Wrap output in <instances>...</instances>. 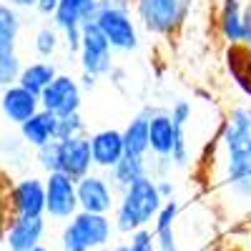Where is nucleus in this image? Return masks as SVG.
Masks as SVG:
<instances>
[{
    "label": "nucleus",
    "instance_id": "1",
    "mask_svg": "<svg viewBox=\"0 0 251 251\" xmlns=\"http://www.w3.org/2000/svg\"><path fill=\"white\" fill-rule=\"evenodd\" d=\"M221 183L241 201H251V106H236L221 121L216 138Z\"/></svg>",
    "mask_w": 251,
    "mask_h": 251
},
{
    "label": "nucleus",
    "instance_id": "2",
    "mask_svg": "<svg viewBox=\"0 0 251 251\" xmlns=\"http://www.w3.org/2000/svg\"><path fill=\"white\" fill-rule=\"evenodd\" d=\"M163 203L166 201L158 194L156 178L153 176L138 178L126 191H121V199L116 203V219H113L116 228L123 234H133L138 228H146L151 221H156Z\"/></svg>",
    "mask_w": 251,
    "mask_h": 251
},
{
    "label": "nucleus",
    "instance_id": "3",
    "mask_svg": "<svg viewBox=\"0 0 251 251\" xmlns=\"http://www.w3.org/2000/svg\"><path fill=\"white\" fill-rule=\"evenodd\" d=\"M194 0H133L138 23L161 38L176 35L188 20Z\"/></svg>",
    "mask_w": 251,
    "mask_h": 251
},
{
    "label": "nucleus",
    "instance_id": "4",
    "mask_svg": "<svg viewBox=\"0 0 251 251\" xmlns=\"http://www.w3.org/2000/svg\"><path fill=\"white\" fill-rule=\"evenodd\" d=\"M113 226L108 214H91L78 211L60 234V244L66 251H93L103 249L111 241Z\"/></svg>",
    "mask_w": 251,
    "mask_h": 251
},
{
    "label": "nucleus",
    "instance_id": "5",
    "mask_svg": "<svg viewBox=\"0 0 251 251\" xmlns=\"http://www.w3.org/2000/svg\"><path fill=\"white\" fill-rule=\"evenodd\" d=\"M96 25L100 33L108 38V43L118 53H131L138 48V25L131 15V10L126 8H111V5H100L96 15Z\"/></svg>",
    "mask_w": 251,
    "mask_h": 251
},
{
    "label": "nucleus",
    "instance_id": "6",
    "mask_svg": "<svg viewBox=\"0 0 251 251\" xmlns=\"http://www.w3.org/2000/svg\"><path fill=\"white\" fill-rule=\"evenodd\" d=\"M78 58H80L83 73H91L96 78H103V75L113 73V46L108 43V38L100 33L96 20L83 25Z\"/></svg>",
    "mask_w": 251,
    "mask_h": 251
},
{
    "label": "nucleus",
    "instance_id": "7",
    "mask_svg": "<svg viewBox=\"0 0 251 251\" xmlns=\"http://www.w3.org/2000/svg\"><path fill=\"white\" fill-rule=\"evenodd\" d=\"M80 211L78 203V181L53 171L46 178V214L53 219H73Z\"/></svg>",
    "mask_w": 251,
    "mask_h": 251
},
{
    "label": "nucleus",
    "instance_id": "8",
    "mask_svg": "<svg viewBox=\"0 0 251 251\" xmlns=\"http://www.w3.org/2000/svg\"><path fill=\"white\" fill-rule=\"evenodd\" d=\"M80 100H83V93H80L78 80L73 75H66V73H58L55 80L40 93V106L50 113H55L58 118L78 113Z\"/></svg>",
    "mask_w": 251,
    "mask_h": 251
},
{
    "label": "nucleus",
    "instance_id": "9",
    "mask_svg": "<svg viewBox=\"0 0 251 251\" xmlns=\"http://www.w3.org/2000/svg\"><path fill=\"white\" fill-rule=\"evenodd\" d=\"M78 203H80V211L108 214L111 208H116V188L108 178L88 174L78 181Z\"/></svg>",
    "mask_w": 251,
    "mask_h": 251
},
{
    "label": "nucleus",
    "instance_id": "10",
    "mask_svg": "<svg viewBox=\"0 0 251 251\" xmlns=\"http://www.w3.org/2000/svg\"><path fill=\"white\" fill-rule=\"evenodd\" d=\"M149 113V136H151V153L156 158H171L174 146L183 128L174 123L171 113L163 108H143Z\"/></svg>",
    "mask_w": 251,
    "mask_h": 251
},
{
    "label": "nucleus",
    "instance_id": "11",
    "mask_svg": "<svg viewBox=\"0 0 251 251\" xmlns=\"http://www.w3.org/2000/svg\"><path fill=\"white\" fill-rule=\"evenodd\" d=\"M93 153H91V136H75L60 141V174L80 181L93 169Z\"/></svg>",
    "mask_w": 251,
    "mask_h": 251
},
{
    "label": "nucleus",
    "instance_id": "12",
    "mask_svg": "<svg viewBox=\"0 0 251 251\" xmlns=\"http://www.w3.org/2000/svg\"><path fill=\"white\" fill-rule=\"evenodd\" d=\"M40 108H43L40 106V96L23 88L20 83L8 86L3 91V96H0V111H3V116L10 123H18V126H23L28 118H33Z\"/></svg>",
    "mask_w": 251,
    "mask_h": 251
},
{
    "label": "nucleus",
    "instance_id": "13",
    "mask_svg": "<svg viewBox=\"0 0 251 251\" xmlns=\"http://www.w3.org/2000/svg\"><path fill=\"white\" fill-rule=\"evenodd\" d=\"M13 211L15 216H43L46 214V181L30 176L13 183Z\"/></svg>",
    "mask_w": 251,
    "mask_h": 251
},
{
    "label": "nucleus",
    "instance_id": "14",
    "mask_svg": "<svg viewBox=\"0 0 251 251\" xmlns=\"http://www.w3.org/2000/svg\"><path fill=\"white\" fill-rule=\"evenodd\" d=\"M43 234H46L43 216H18L5 234V244L10 246V251H33L35 246H40Z\"/></svg>",
    "mask_w": 251,
    "mask_h": 251
},
{
    "label": "nucleus",
    "instance_id": "15",
    "mask_svg": "<svg viewBox=\"0 0 251 251\" xmlns=\"http://www.w3.org/2000/svg\"><path fill=\"white\" fill-rule=\"evenodd\" d=\"M91 153H93V163L98 169L111 171L113 166L126 156V146H123V131L116 128H106L91 136Z\"/></svg>",
    "mask_w": 251,
    "mask_h": 251
},
{
    "label": "nucleus",
    "instance_id": "16",
    "mask_svg": "<svg viewBox=\"0 0 251 251\" xmlns=\"http://www.w3.org/2000/svg\"><path fill=\"white\" fill-rule=\"evenodd\" d=\"M20 136L28 146L33 149H40V146H46L50 141L58 138V116L40 108L33 118H28L23 126H20Z\"/></svg>",
    "mask_w": 251,
    "mask_h": 251
},
{
    "label": "nucleus",
    "instance_id": "17",
    "mask_svg": "<svg viewBox=\"0 0 251 251\" xmlns=\"http://www.w3.org/2000/svg\"><path fill=\"white\" fill-rule=\"evenodd\" d=\"M219 33L228 46L244 43V3L241 0H221L219 8Z\"/></svg>",
    "mask_w": 251,
    "mask_h": 251
},
{
    "label": "nucleus",
    "instance_id": "18",
    "mask_svg": "<svg viewBox=\"0 0 251 251\" xmlns=\"http://www.w3.org/2000/svg\"><path fill=\"white\" fill-rule=\"evenodd\" d=\"M181 206L176 199H169L163 203V208L156 216V228H153V236H156V246L158 251H178L176 244V219H178Z\"/></svg>",
    "mask_w": 251,
    "mask_h": 251
},
{
    "label": "nucleus",
    "instance_id": "19",
    "mask_svg": "<svg viewBox=\"0 0 251 251\" xmlns=\"http://www.w3.org/2000/svg\"><path fill=\"white\" fill-rule=\"evenodd\" d=\"M123 146H126V156H136L146 158L151 151V136H149V113L141 111L128 126L123 128Z\"/></svg>",
    "mask_w": 251,
    "mask_h": 251
},
{
    "label": "nucleus",
    "instance_id": "20",
    "mask_svg": "<svg viewBox=\"0 0 251 251\" xmlns=\"http://www.w3.org/2000/svg\"><path fill=\"white\" fill-rule=\"evenodd\" d=\"M149 174V161L146 158H136V156H123L113 169H111V183L116 191H126L131 183H136Z\"/></svg>",
    "mask_w": 251,
    "mask_h": 251
},
{
    "label": "nucleus",
    "instance_id": "21",
    "mask_svg": "<svg viewBox=\"0 0 251 251\" xmlns=\"http://www.w3.org/2000/svg\"><path fill=\"white\" fill-rule=\"evenodd\" d=\"M55 75H58V71H55L53 63L38 60V63H30V66H23L18 83H20L23 88L33 91L35 96H40V93H43V91L50 86V83L55 80Z\"/></svg>",
    "mask_w": 251,
    "mask_h": 251
},
{
    "label": "nucleus",
    "instance_id": "22",
    "mask_svg": "<svg viewBox=\"0 0 251 251\" xmlns=\"http://www.w3.org/2000/svg\"><path fill=\"white\" fill-rule=\"evenodd\" d=\"M228 71H231L236 86L251 96V50L241 46H228Z\"/></svg>",
    "mask_w": 251,
    "mask_h": 251
},
{
    "label": "nucleus",
    "instance_id": "23",
    "mask_svg": "<svg viewBox=\"0 0 251 251\" xmlns=\"http://www.w3.org/2000/svg\"><path fill=\"white\" fill-rule=\"evenodd\" d=\"M18 33H20V18H18L15 8L0 3V55L15 53Z\"/></svg>",
    "mask_w": 251,
    "mask_h": 251
},
{
    "label": "nucleus",
    "instance_id": "24",
    "mask_svg": "<svg viewBox=\"0 0 251 251\" xmlns=\"http://www.w3.org/2000/svg\"><path fill=\"white\" fill-rule=\"evenodd\" d=\"M10 221H15V211H13V183H8L5 174H0V236L8 234Z\"/></svg>",
    "mask_w": 251,
    "mask_h": 251
},
{
    "label": "nucleus",
    "instance_id": "25",
    "mask_svg": "<svg viewBox=\"0 0 251 251\" xmlns=\"http://www.w3.org/2000/svg\"><path fill=\"white\" fill-rule=\"evenodd\" d=\"M20 71H23V66H20V60L15 53H3L0 55V86L8 88V86H15L18 78H20Z\"/></svg>",
    "mask_w": 251,
    "mask_h": 251
},
{
    "label": "nucleus",
    "instance_id": "26",
    "mask_svg": "<svg viewBox=\"0 0 251 251\" xmlns=\"http://www.w3.org/2000/svg\"><path fill=\"white\" fill-rule=\"evenodd\" d=\"M75 136H86V121H83L80 111L58 118V141L75 138Z\"/></svg>",
    "mask_w": 251,
    "mask_h": 251
},
{
    "label": "nucleus",
    "instance_id": "27",
    "mask_svg": "<svg viewBox=\"0 0 251 251\" xmlns=\"http://www.w3.org/2000/svg\"><path fill=\"white\" fill-rule=\"evenodd\" d=\"M35 151H38L40 169H46L48 174H53V171L60 169V141L58 138L50 141V143H46V146H40V149H35Z\"/></svg>",
    "mask_w": 251,
    "mask_h": 251
},
{
    "label": "nucleus",
    "instance_id": "28",
    "mask_svg": "<svg viewBox=\"0 0 251 251\" xmlns=\"http://www.w3.org/2000/svg\"><path fill=\"white\" fill-rule=\"evenodd\" d=\"M58 43H60V38L55 28H40L35 33V53L40 58H50L58 50Z\"/></svg>",
    "mask_w": 251,
    "mask_h": 251
},
{
    "label": "nucleus",
    "instance_id": "29",
    "mask_svg": "<svg viewBox=\"0 0 251 251\" xmlns=\"http://www.w3.org/2000/svg\"><path fill=\"white\" fill-rule=\"evenodd\" d=\"M128 249L131 251H158L153 231H149V228H138V231H133L131 241H128Z\"/></svg>",
    "mask_w": 251,
    "mask_h": 251
},
{
    "label": "nucleus",
    "instance_id": "30",
    "mask_svg": "<svg viewBox=\"0 0 251 251\" xmlns=\"http://www.w3.org/2000/svg\"><path fill=\"white\" fill-rule=\"evenodd\" d=\"M169 113H171V118H174V123L178 126V128H186V123L191 121V103L188 100H176L174 106L169 108Z\"/></svg>",
    "mask_w": 251,
    "mask_h": 251
},
{
    "label": "nucleus",
    "instance_id": "31",
    "mask_svg": "<svg viewBox=\"0 0 251 251\" xmlns=\"http://www.w3.org/2000/svg\"><path fill=\"white\" fill-rule=\"evenodd\" d=\"M244 46L251 50V0H244Z\"/></svg>",
    "mask_w": 251,
    "mask_h": 251
},
{
    "label": "nucleus",
    "instance_id": "32",
    "mask_svg": "<svg viewBox=\"0 0 251 251\" xmlns=\"http://www.w3.org/2000/svg\"><path fill=\"white\" fill-rule=\"evenodd\" d=\"M156 186H158V194H161V199H163V201L174 199V183H171L169 178H158V181H156Z\"/></svg>",
    "mask_w": 251,
    "mask_h": 251
},
{
    "label": "nucleus",
    "instance_id": "33",
    "mask_svg": "<svg viewBox=\"0 0 251 251\" xmlns=\"http://www.w3.org/2000/svg\"><path fill=\"white\" fill-rule=\"evenodd\" d=\"M58 5H60V0H38V13H43V15H55V10H58Z\"/></svg>",
    "mask_w": 251,
    "mask_h": 251
},
{
    "label": "nucleus",
    "instance_id": "34",
    "mask_svg": "<svg viewBox=\"0 0 251 251\" xmlns=\"http://www.w3.org/2000/svg\"><path fill=\"white\" fill-rule=\"evenodd\" d=\"M131 3H133V0H100V5H111V8H126V10H131Z\"/></svg>",
    "mask_w": 251,
    "mask_h": 251
},
{
    "label": "nucleus",
    "instance_id": "35",
    "mask_svg": "<svg viewBox=\"0 0 251 251\" xmlns=\"http://www.w3.org/2000/svg\"><path fill=\"white\" fill-rule=\"evenodd\" d=\"M13 8H35L38 0H10Z\"/></svg>",
    "mask_w": 251,
    "mask_h": 251
},
{
    "label": "nucleus",
    "instance_id": "36",
    "mask_svg": "<svg viewBox=\"0 0 251 251\" xmlns=\"http://www.w3.org/2000/svg\"><path fill=\"white\" fill-rule=\"evenodd\" d=\"M80 80H83V86H86V88H93L98 78H96V75H91V73H83V78H80Z\"/></svg>",
    "mask_w": 251,
    "mask_h": 251
},
{
    "label": "nucleus",
    "instance_id": "37",
    "mask_svg": "<svg viewBox=\"0 0 251 251\" xmlns=\"http://www.w3.org/2000/svg\"><path fill=\"white\" fill-rule=\"evenodd\" d=\"M113 251H131V249H128V244H121V246H116Z\"/></svg>",
    "mask_w": 251,
    "mask_h": 251
},
{
    "label": "nucleus",
    "instance_id": "38",
    "mask_svg": "<svg viewBox=\"0 0 251 251\" xmlns=\"http://www.w3.org/2000/svg\"><path fill=\"white\" fill-rule=\"evenodd\" d=\"M33 251H50V249H46V246H35Z\"/></svg>",
    "mask_w": 251,
    "mask_h": 251
}]
</instances>
